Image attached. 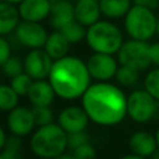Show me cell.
Here are the masks:
<instances>
[{"label": "cell", "instance_id": "1", "mask_svg": "<svg viewBox=\"0 0 159 159\" xmlns=\"http://www.w3.org/2000/svg\"><path fill=\"white\" fill-rule=\"evenodd\" d=\"M89 122L99 127H116L127 118V94L112 82H94L81 97Z\"/></svg>", "mask_w": 159, "mask_h": 159}, {"label": "cell", "instance_id": "40", "mask_svg": "<svg viewBox=\"0 0 159 159\" xmlns=\"http://www.w3.org/2000/svg\"><path fill=\"white\" fill-rule=\"evenodd\" d=\"M154 135H155V140H157V144H158V148H159V125H158V128L155 129Z\"/></svg>", "mask_w": 159, "mask_h": 159}, {"label": "cell", "instance_id": "29", "mask_svg": "<svg viewBox=\"0 0 159 159\" xmlns=\"http://www.w3.org/2000/svg\"><path fill=\"white\" fill-rule=\"evenodd\" d=\"M71 152H72L71 154L73 155L75 159H97L96 148L91 142L77 147L76 149H73Z\"/></svg>", "mask_w": 159, "mask_h": 159}, {"label": "cell", "instance_id": "6", "mask_svg": "<svg viewBox=\"0 0 159 159\" xmlns=\"http://www.w3.org/2000/svg\"><path fill=\"white\" fill-rule=\"evenodd\" d=\"M159 108L157 102L144 88L132 89L127 94V117L138 124H147L152 122Z\"/></svg>", "mask_w": 159, "mask_h": 159}, {"label": "cell", "instance_id": "16", "mask_svg": "<svg viewBox=\"0 0 159 159\" xmlns=\"http://www.w3.org/2000/svg\"><path fill=\"white\" fill-rule=\"evenodd\" d=\"M26 98L32 107H51L56 94L47 80H36L32 82Z\"/></svg>", "mask_w": 159, "mask_h": 159}, {"label": "cell", "instance_id": "17", "mask_svg": "<svg viewBox=\"0 0 159 159\" xmlns=\"http://www.w3.org/2000/svg\"><path fill=\"white\" fill-rule=\"evenodd\" d=\"M75 2V20L88 27L101 20L102 14L98 0H76Z\"/></svg>", "mask_w": 159, "mask_h": 159}, {"label": "cell", "instance_id": "31", "mask_svg": "<svg viewBox=\"0 0 159 159\" xmlns=\"http://www.w3.org/2000/svg\"><path fill=\"white\" fill-rule=\"evenodd\" d=\"M12 56V46L7 37L0 36V67Z\"/></svg>", "mask_w": 159, "mask_h": 159}, {"label": "cell", "instance_id": "7", "mask_svg": "<svg viewBox=\"0 0 159 159\" xmlns=\"http://www.w3.org/2000/svg\"><path fill=\"white\" fill-rule=\"evenodd\" d=\"M120 66L133 68L135 71H148L152 65L149 60V42L128 39L123 42L116 55Z\"/></svg>", "mask_w": 159, "mask_h": 159}, {"label": "cell", "instance_id": "37", "mask_svg": "<svg viewBox=\"0 0 159 159\" xmlns=\"http://www.w3.org/2000/svg\"><path fill=\"white\" fill-rule=\"evenodd\" d=\"M56 159H75V158H73V155H72V154L65 153V154L60 155V157H58V158H56Z\"/></svg>", "mask_w": 159, "mask_h": 159}, {"label": "cell", "instance_id": "35", "mask_svg": "<svg viewBox=\"0 0 159 159\" xmlns=\"http://www.w3.org/2000/svg\"><path fill=\"white\" fill-rule=\"evenodd\" d=\"M119 159H148V158H143V157L135 155V154H133V153H128V154H124V155H122Z\"/></svg>", "mask_w": 159, "mask_h": 159}, {"label": "cell", "instance_id": "22", "mask_svg": "<svg viewBox=\"0 0 159 159\" xmlns=\"http://www.w3.org/2000/svg\"><path fill=\"white\" fill-rule=\"evenodd\" d=\"M2 159H24V142L22 138L10 135L6 139L4 148L0 150Z\"/></svg>", "mask_w": 159, "mask_h": 159}, {"label": "cell", "instance_id": "28", "mask_svg": "<svg viewBox=\"0 0 159 159\" xmlns=\"http://www.w3.org/2000/svg\"><path fill=\"white\" fill-rule=\"evenodd\" d=\"M36 122V127L47 125L55 123V112L51 107H31Z\"/></svg>", "mask_w": 159, "mask_h": 159}, {"label": "cell", "instance_id": "34", "mask_svg": "<svg viewBox=\"0 0 159 159\" xmlns=\"http://www.w3.org/2000/svg\"><path fill=\"white\" fill-rule=\"evenodd\" d=\"M6 139H7V134L5 132V128L0 124V150L4 148V145L6 143Z\"/></svg>", "mask_w": 159, "mask_h": 159}, {"label": "cell", "instance_id": "15", "mask_svg": "<svg viewBox=\"0 0 159 159\" xmlns=\"http://www.w3.org/2000/svg\"><path fill=\"white\" fill-rule=\"evenodd\" d=\"M50 9V0H24L17 5L20 19L32 22H43L48 20Z\"/></svg>", "mask_w": 159, "mask_h": 159}, {"label": "cell", "instance_id": "39", "mask_svg": "<svg viewBox=\"0 0 159 159\" xmlns=\"http://www.w3.org/2000/svg\"><path fill=\"white\" fill-rule=\"evenodd\" d=\"M155 37L159 40V15L157 17V29H155Z\"/></svg>", "mask_w": 159, "mask_h": 159}, {"label": "cell", "instance_id": "32", "mask_svg": "<svg viewBox=\"0 0 159 159\" xmlns=\"http://www.w3.org/2000/svg\"><path fill=\"white\" fill-rule=\"evenodd\" d=\"M149 60L153 67H159V40L149 42Z\"/></svg>", "mask_w": 159, "mask_h": 159}, {"label": "cell", "instance_id": "36", "mask_svg": "<svg viewBox=\"0 0 159 159\" xmlns=\"http://www.w3.org/2000/svg\"><path fill=\"white\" fill-rule=\"evenodd\" d=\"M0 1H2V2H7V4H11V5H15V6H17L21 1H24V0H0Z\"/></svg>", "mask_w": 159, "mask_h": 159}, {"label": "cell", "instance_id": "13", "mask_svg": "<svg viewBox=\"0 0 159 159\" xmlns=\"http://www.w3.org/2000/svg\"><path fill=\"white\" fill-rule=\"evenodd\" d=\"M128 148L130 153L135 155L150 158V155L158 149V144L155 140V135L152 132L145 129H138L129 135Z\"/></svg>", "mask_w": 159, "mask_h": 159}, {"label": "cell", "instance_id": "4", "mask_svg": "<svg viewBox=\"0 0 159 159\" xmlns=\"http://www.w3.org/2000/svg\"><path fill=\"white\" fill-rule=\"evenodd\" d=\"M84 41L92 52L116 56L125 40L124 31L116 21L101 19L87 27Z\"/></svg>", "mask_w": 159, "mask_h": 159}, {"label": "cell", "instance_id": "23", "mask_svg": "<svg viewBox=\"0 0 159 159\" xmlns=\"http://www.w3.org/2000/svg\"><path fill=\"white\" fill-rule=\"evenodd\" d=\"M60 31L63 34V36L67 39V41L71 45H78L86 40L87 27L80 24L78 21L73 20L70 24H67L65 27H62Z\"/></svg>", "mask_w": 159, "mask_h": 159}, {"label": "cell", "instance_id": "42", "mask_svg": "<svg viewBox=\"0 0 159 159\" xmlns=\"http://www.w3.org/2000/svg\"><path fill=\"white\" fill-rule=\"evenodd\" d=\"M97 159H107V158H97Z\"/></svg>", "mask_w": 159, "mask_h": 159}, {"label": "cell", "instance_id": "44", "mask_svg": "<svg viewBox=\"0 0 159 159\" xmlns=\"http://www.w3.org/2000/svg\"><path fill=\"white\" fill-rule=\"evenodd\" d=\"M72 1H76V0H72Z\"/></svg>", "mask_w": 159, "mask_h": 159}, {"label": "cell", "instance_id": "24", "mask_svg": "<svg viewBox=\"0 0 159 159\" xmlns=\"http://www.w3.org/2000/svg\"><path fill=\"white\" fill-rule=\"evenodd\" d=\"M139 77L140 73L138 71L119 65L114 80L116 83L122 88H134L139 82Z\"/></svg>", "mask_w": 159, "mask_h": 159}, {"label": "cell", "instance_id": "43", "mask_svg": "<svg viewBox=\"0 0 159 159\" xmlns=\"http://www.w3.org/2000/svg\"><path fill=\"white\" fill-rule=\"evenodd\" d=\"M0 159H2V157H1V153H0Z\"/></svg>", "mask_w": 159, "mask_h": 159}, {"label": "cell", "instance_id": "25", "mask_svg": "<svg viewBox=\"0 0 159 159\" xmlns=\"http://www.w3.org/2000/svg\"><path fill=\"white\" fill-rule=\"evenodd\" d=\"M143 88L159 102V67H153L145 72L143 80Z\"/></svg>", "mask_w": 159, "mask_h": 159}, {"label": "cell", "instance_id": "8", "mask_svg": "<svg viewBox=\"0 0 159 159\" xmlns=\"http://www.w3.org/2000/svg\"><path fill=\"white\" fill-rule=\"evenodd\" d=\"M84 61L88 73L94 82H111L119 67L117 57L107 53L92 52Z\"/></svg>", "mask_w": 159, "mask_h": 159}, {"label": "cell", "instance_id": "5", "mask_svg": "<svg viewBox=\"0 0 159 159\" xmlns=\"http://www.w3.org/2000/svg\"><path fill=\"white\" fill-rule=\"evenodd\" d=\"M157 17L155 11L133 4L123 17V31L132 40L150 42L155 36Z\"/></svg>", "mask_w": 159, "mask_h": 159}, {"label": "cell", "instance_id": "21", "mask_svg": "<svg viewBox=\"0 0 159 159\" xmlns=\"http://www.w3.org/2000/svg\"><path fill=\"white\" fill-rule=\"evenodd\" d=\"M20 97L9 83H0V112L9 113L19 106Z\"/></svg>", "mask_w": 159, "mask_h": 159}, {"label": "cell", "instance_id": "18", "mask_svg": "<svg viewBox=\"0 0 159 159\" xmlns=\"http://www.w3.org/2000/svg\"><path fill=\"white\" fill-rule=\"evenodd\" d=\"M42 48L53 61H56L70 53L71 43L60 30H52L51 32H48V36Z\"/></svg>", "mask_w": 159, "mask_h": 159}, {"label": "cell", "instance_id": "14", "mask_svg": "<svg viewBox=\"0 0 159 159\" xmlns=\"http://www.w3.org/2000/svg\"><path fill=\"white\" fill-rule=\"evenodd\" d=\"M48 24L53 30H61L75 20V2L72 0H50Z\"/></svg>", "mask_w": 159, "mask_h": 159}, {"label": "cell", "instance_id": "27", "mask_svg": "<svg viewBox=\"0 0 159 159\" xmlns=\"http://www.w3.org/2000/svg\"><path fill=\"white\" fill-rule=\"evenodd\" d=\"M32 82H34V80L29 75H26L24 72V73L19 75V76L11 78L9 84L19 94V97H26L27 93H29V89H30V87L32 84Z\"/></svg>", "mask_w": 159, "mask_h": 159}, {"label": "cell", "instance_id": "3", "mask_svg": "<svg viewBox=\"0 0 159 159\" xmlns=\"http://www.w3.org/2000/svg\"><path fill=\"white\" fill-rule=\"evenodd\" d=\"M29 148L37 158L56 159L66 153L67 133L55 122L36 127L29 139Z\"/></svg>", "mask_w": 159, "mask_h": 159}, {"label": "cell", "instance_id": "41", "mask_svg": "<svg viewBox=\"0 0 159 159\" xmlns=\"http://www.w3.org/2000/svg\"><path fill=\"white\" fill-rule=\"evenodd\" d=\"M37 159H48V158H37Z\"/></svg>", "mask_w": 159, "mask_h": 159}, {"label": "cell", "instance_id": "30", "mask_svg": "<svg viewBox=\"0 0 159 159\" xmlns=\"http://www.w3.org/2000/svg\"><path fill=\"white\" fill-rule=\"evenodd\" d=\"M91 142V135L88 134L87 130L83 132H77L72 134H67V148L73 150L80 145H83L86 143Z\"/></svg>", "mask_w": 159, "mask_h": 159}, {"label": "cell", "instance_id": "10", "mask_svg": "<svg viewBox=\"0 0 159 159\" xmlns=\"http://www.w3.org/2000/svg\"><path fill=\"white\" fill-rule=\"evenodd\" d=\"M6 128L11 135L20 138L31 135L36 129V122L31 107L19 104L6 116Z\"/></svg>", "mask_w": 159, "mask_h": 159}, {"label": "cell", "instance_id": "9", "mask_svg": "<svg viewBox=\"0 0 159 159\" xmlns=\"http://www.w3.org/2000/svg\"><path fill=\"white\" fill-rule=\"evenodd\" d=\"M12 35L20 46L27 50H35L43 47L48 36V31L42 22L21 20Z\"/></svg>", "mask_w": 159, "mask_h": 159}, {"label": "cell", "instance_id": "2", "mask_svg": "<svg viewBox=\"0 0 159 159\" xmlns=\"http://www.w3.org/2000/svg\"><path fill=\"white\" fill-rule=\"evenodd\" d=\"M47 81L52 86L56 97L63 101L81 99L92 83L86 61L75 55H67L53 61Z\"/></svg>", "mask_w": 159, "mask_h": 159}, {"label": "cell", "instance_id": "38", "mask_svg": "<svg viewBox=\"0 0 159 159\" xmlns=\"http://www.w3.org/2000/svg\"><path fill=\"white\" fill-rule=\"evenodd\" d=\"M148 159H159V148L150 155V158H148Z\"/></svg>", "mask_w": 159, "mask_h": 159}, {"label": "cell", "instance_id": "33", "mask_svg": "<svg viewBox=\"0 0 159 159\" xmlns=\"http://www.w3.org/2000/svg\"><path fill=\"white\" fill-rule=\"evenodd\" d=\"M133 4L144 6L147 9L153 10V11L159 9V0H133Z\"/></svg>", "mask_w": 159, "mask_h": 159}, {"label": "cell", "instance_id": "12", "mask_svg": "<svg viewBox=\"0 0 159 159\" xmlns=\"http://www.w3.org/2000/svg\"><path fill=\"white\" fill-rule=\"evenodd\" d=\"M56 123L67 134H72L86 130L89 124V118L82 106L71 104L63 107L58 112V114L56 116Z\"/></svg>", "mask_w": 159, "mask_h": 159}, {"label": "cell", "instance_id": "26", "mask_svg": "<svg viewBox=\"0 0 159 159\" xmlns=\"http://www.w3.org/2000/svg\"><path fill=\"white\" fill-rule=\"evenodd\" d=\"M0 72L2 76L7 77L9 80L24 73V61L22 58H20L19 56L12 55L1 67H0Z\"/></svg>", "mask_w": 159, "mask_h": 159}, {"label": "cell", "instance_id": "11", "mask_svg": "<svg viewBox=\"0 0 159 159\" xmlns=\"http://www.w3.org/2000/svg\"><path fill=\"white\" fill-rule=\"evenodd\" d=\"M24 71L34 81L47 80L53 65V60L46 53L43 48L29 50L22 58Z\"/></svg>", "mask_w": 159, "mask_h": 159}, {"label": "cell", "instance_id": "19", "mask_svg": "<svg viewBox=\"0 0 159 159\" xmlns=\"http://www.w3.org/2000/svg\"><path fill=\"white\" fill-rule=\"evenodd\" d=\"M20 21L17 6L0 1V36L12 35Z\"/></svg>", "mask_w": 159, "mask_h": 159}, {"label": "cell", "instance_id": "20", "mask_svg": "<svg viewBox=\"0 0 159 159\" xmlns=\"http://www.w3.org/2000/svg\"><path fill=\"white\" fill-rule=\"evenodd\" d=\"M103 19L117 21L123 20L133 5V0H98Z\"/></svg>", "mask_w": 159, "mask_h": 159}]
</instances>
